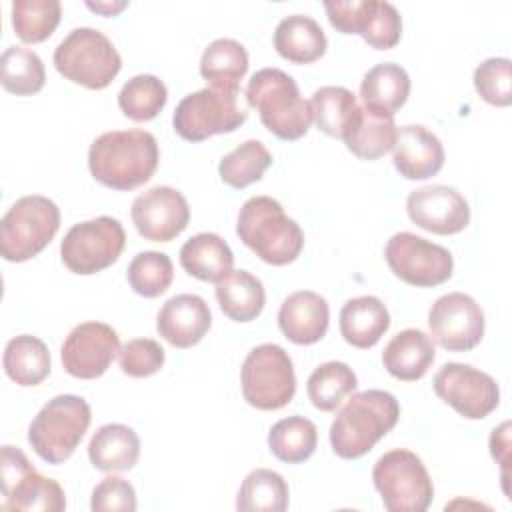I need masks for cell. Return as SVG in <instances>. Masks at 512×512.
Instances as JSON below:
<instances>
[{
	"mask_svg": "<svg viewBox=\"0 0 512 512\" xmlns=\"http://www.w3.org/2000/svg\"><path fill=\"white\" fill-rule=\"evenodd\" d=\"M212 326V314L198 294H176L164 302L156 316L158 334L174 348L198 344Z\"/></svg>",
	"mask_w": 512,
	"mask_h": 512,
	"instance_id": "ffe728a7",
	"label": "cell"
},
{
	"mask_svg": "<svg viewBox=\"0 0 512 512\" xmlns=\"http://www.w3.org/2000/svg\"><path fill=\"white\" fill-rule=\"evenodd\" d=\"M126 278L136 294L144 298H156L170 288L174 280V266L170 256L164 252L146 250L130 260Z\"/></svg>",
	"mask_w": 512,
	"mask_h": 512,
	"instance_id": "60d3db41",
	"label": "cell"
},
{
	"mask_svg": "<svg viewBox=\"0 0 512 512\" xmlns=\"http://www.w3.org/2000/svg\"><path fill=\"white\" fill-rule=\"evenodd\" d=\"M86 6L102 16H114L118 14L120 10H124L128 6V2H86Z\"/></svg>",
	"mask_w": 512,
	"mask_h": 512,
	"instance_id": "bcb514c9",
	"label": "cell"
},
{
	"mask_svg": "<svg viewBox=\"0 0 512 512\" xmlns=\"http://www.w3.org/2000/svg\"><path fill=\"white\" fill-rule=\"evenodd\" d=\"M392 150V162L406 180L432 178L444 166V146L440 138L420 124L400 126Z\"/></svg>",
	"mask_w": 512,
	"mask_h": 512,
	"instance_id": "44dd1931",
	"label": "cell"
},
{
	"mask_svg": "<svg viewBox=\"0 0 512 512\" xmlns=\"http://www.w3.org/2000/svg\"><path fill=\"white\" fill-rule=\"evenodd\" d=\"M126 246V232L120 220L112 216H98L74 224L62 244L60 258L64 266L80 276L96 274L112 266Z\"/></svg>",
	"mask_w": 512,
	"mask_h": 512,
	"instance_id": "8fae6325",
	"label": "cell"
},
{
	"mask_svg": "<svg viewBox=\"0 0 512 512\" xmlns=\"http://www.w3.org/2000/svg\"><path fill=\"white\" fill-rule=\"evenodd\" d=\"M56 70L70 82L88 90L112 84L122 68V58L112 40L96 28H74L54 50Z\"/></svg>",
	"mask_w": 512,
	"mask_h": 512,
	"instance_id": "8992f818",
	"label": "cell"
},
{
	"mask_svg": "<svg viewBox=\"0 0 512 512\" xmlns=\"http://www.w3.org/2000/svg\"><path fill=\"white\" fill-rule=\"evenodd\" d=\"M310 108L312 120L316 122L318 130L342 140L360 106L356 96L348 88L322 86L312 94Z\"/></svg>",
	"mask_w": 512,
	"mask_h": 512,
	"instance_id": "836d02e7",
	"label": "cell"
},
{
	"mask_svg": "<svg viewBox=\"0 0 512 512\" xmlns=\"http://www.w3.org/2000/svg\"><path fill=\"white\" fill-rule=\"evenodd\" d=\"M388 328L390 312L376 296L350 298L340 310V334L354 348L368 350L376 346Z\"/></svg>",
	"mask_w": 512,
	"mask_h": 512,
	"instance_id": "cb8c5ba5",
	"label": "cell"
},
{
	"mask_svg": "<svg viewBox=\"0 0 512 512\" xmlns=\"http://www.w3.org/2000/svg\"><path fill=\"white\" fill-rule=\"evenodd\" d=\"M492 458L502 466V488L508 494V456H510V422H502L490 434Z\"/></svg>",
	"mask_w": 512,
	"mask_h": 512,
	"instance_id": "f6af8a7d",
	"label": "cell"
},
{
	"mask_svg": "<svg viewBox=\"0 0 512 512\" xmlns=\"http://www.w3.org/2000/svg\"><path fill=\"white\" fill-rule=\"evenodd\" d=\"M372 480L388 512H424L432 504V478L412 450L384 452L372 468Z\"/></svg>",
	"mask_w": 512,
	"mask_h": 512,
	"instance_id": "ba28073f",
	"label": "cell"
},
{
	"mask_svg": "<svg viewBox=\"0 0 512 512\" xmlns=\"http://www.w3.org/2000/svg\"><path fill=\"white\" fill-rule=\"evenodd\" d=\"M214 290L222 314L234 322H252L264 310V286L246 270H230L216 282Z\"/></svg>",
	"mask_w": 512,
	"mask_h": 512,
	"instance_id": "83f0119b",
	"label": "cell"
},
{
	"mask_svg": "<svg viewBox=\"0 0 512 512\" xmlns=\"http://www.w3.org/2000/svg\"><path fill=\"white\" fill-rule=\"evenodd\" d=\"M246 72L248 52L238 40L216 38L204 48L200 58V74L210 86L238 92L240 80L246 76Z\"/></svg>",
	"mask_w": 512,
	"mask_h": 512,
	"instance_id": "1f68e13d",
	"label": "cell"
},
{
	"mask_svg": "<svg viewBox=\"0 0 512 512\" xmlns=\"http://www.w3.org/2000/svg\"><path fill=\"white\" fill-rule=\"evenodd\" d=\"M140 456V438L126 424L100 426L88 444V458L96 470L124 472L134 468Z\"/></svg>",
	"mask_w": 512,
	"mask_h": 512,
	"instance_id": "484cf974",
	"label": "cell"
},
{
	"mask_svg": "<svg viewBox=\"0 0 512 512\" xmlns=\"http://www.w3.org/2000/svg\"><path fill=\"white\" fill-rule=\"evenodd\" d=\"M316 444V424L304 416L282 418L268 432L270 452L286 464L306 462L314 454Z\"/></svg>",
	"mask_w": 512,
	"mask_h": 512,
	"instance_id": "d6a6232c",
	"label": "cell"
},
{
	"mask_svg": "<svg viewBox=\"0 0 512 512\" xmlns=\"http://www.w3.org/2000/svg\"><path fill=\"white\" fill-rule=\"evenodd\" d=\"M90 420L92 412L82 396H54L30 422L28 442L44 462L62 464L82 442Z\"/></svg>",
	"mask_w": 512,
	"mask_h": 512,
	"instance_id": "5b68a950",
	"label": "cell"
},
{
	"mask_svg": "<svg viewBox=\"0 0 512 512\" xmlns=\"http://www.w3.org/2000/svg\"><path fill=\"white\" fill-rule=\"evenodd\" d=\"M430 338L448 352H468L484 336V312L480 304L464 292L440 296L428 312Z\"/></svg>",
	"mask_w": 512,
	"mask_h": 512,
	"instance_id": "2e32d148",
	"label": "cell"
},
{
	"mask_svg": "<svg viewBox=\"0 0 512 512\" xmlns=\"http://www.w3.org/2000/svg\"><path fill=\"white\" fill-rule=\"evenodd\" d=\"M160 152L154 134L130 128L100 134L88 150V168L96 182L112 190H134L158 168Z\"/></svg>",
	"mask_w": 512,
	"mask_h": 512,
	"instance_id": "6da1fadb",
	"label": "cell"
},
{
	"mask_svg": "<svg viewBox=\"0 0 512 512\" xmlns=\"http://www.w3.org/2000/svg\"><path fill=\"white\" fill-rule=\"evenodd\" d=\"M432 388L440 400L468 420H482L500 404L496 380L470 364H444L436 372Z\"/></svg>",
	"mask_w": 512,
	"mask_h": 512,
	"instance_id": "9a60e30c",
	"label": "cell"
},
{
	"mask_svg": "<svg viewBox=\"0 0 512 512\" xmlns=\"http://www.w3.org/2000/svg\"><path fill=\"white\" fill-rule=\"evenodd\" d=\"M330 324V306L324 296L312 290L292 292L278 310V326L282 334L300 346L322 340Z\"/></svg>",
	"mask_w": 512,
	"mask_h": 512,
	"instance_id": "7402d4cb",
	"label": "cell"
},
{
	"mask_svg": "<svg viewBox=\"0 0 512 512\" xmlns=\"http://www.w3.org/2000/svg\"><path fill=\"white\" fill-rule=\"evenodd\" d=\"M408 218L434 234H458L470 224V206L452 186L430 184L416 188L406 198Z\"/></svg>",
	"mask_w": 512,
	"mask_h": 512,
	"instance_id": "d6986e66",
	"label": "cell"
},
{
	"mask_svg": "<svg viewBox=\"0 0 512 512\" xmlns=\"http://www.w3.org/2000/svg\"><path fill=\"white\" fill-rule=\"evenodd\" d=\"M434 358V340L418 328H406L398 332L382 352V364L386 372L402 382H416L424 378V374L434 364Z\"/></svg>",
	"mask_w": 512,
	"mask_h": 512,
	"instance_id": "603a6c76",
	"label": "cell"
},
{
	"mask_svg": "<svg viewBox=\"0 0 512 512\" xmlns=\"http://www.w3.org/2000/svg\"><path fill=\"white\" fill-rule=\"evenodd\" d=\"M0 82L6 92L32 96L44 88L46 70L42 58L24 46H8L0 58Z\"/></svg>",
	"mask_w": 512,
	"mask_h": 512,
	"instance_id": "d590c367",
	"label": "cell"
},
{
	"mask_svg": "<svg viewBox=\"0 0 512 512\" xmlns=\"http://www.w3.org/2000/svg\"><path fill=\"white\" fill-rule=\"evenodd\" d=\"M236 232L244 246L272 266L294 262L304 248L300 224L286 216L282 204L270 196H252L242 204Z\"/></svg>",
	"mask_w": 512,
	"mask_h": 512,
	"instance_id": "3957f363",
	"label": "cell"
},
{
	"mask_svg": "<svg viewBox=\"0 0 512 512\" xmlns=\"http://www.w3.org/2000/svg\"><path fill=\"white\" fill-rule=\"evenodd\" d=\"M180 266L202 282H218L232 270L234 254L218 234L200 232L180 248Z\"/></svg>",
	"mask_w": 512,
	"mask_h": 512,
	"instance_id": "f546056e",
	"label": "cell"
},
{
	"mask_svg": "<svg viewBox=\"0 0 512 512\" xmlns=\"http://www.w3.org/2000/svg\"><path fill=\"white\" fill-rule=\"evenodd\" d=\"M248 112L238 106V92L202 88L186 94L172 116L174 132L188 142H202L214 134H228L240 128Z\"/></svg>",
	"mask_w": 512,
	"mask_h": 512,
	"instance_id": "30bf717a",
	"label": "cell"
},
{
	"mask_svg": "<svg viewBox=\"0 0 512 512\" xmlns=\"http://www.w3.org/2000/svg\"><path fill=\"white\" fill-rule=\"evenodd\" d=\"M270 166L272 154L268 148L260 140H246L220 160L218 174L224 184L242 190L258 182Z\"/></svg>",
	"mask_w": 512,
	"mask_h": 512,
	"instance_id": "74e56055",
	"label": "cell"
},
{
	"mask_svg": "<svg viewBox=\"0 0 512 512\" xmlns=\"http://www.w3.org/2000/svg\"><path fill=\"white\" fill-rule=\"evenodd\" d=\"M136 506L138 502L134 486L120 476H106L92 490L90 508L94 512H134Z\"/></svg>",
	"mask_w": 512,
	"mask_h": 512,
	"instance_id": "ee69618b",
	"label": "cell"
},
{
	"mask_svg": "<svg viewBox=\"0 0 512 512\" xmlns=\"http://www.w3.org/2000/svg\"><path fill=\"white\" fill-rule=\"evenodd\" d=\"M246 100L258 110L266 130L280 140H298L312 124L310 102L300 96L296 80L280 68L254 72L246 86Z\"/></svg>",
	"mask_w": 512,
	"mask_h": 512,
	"instance_id": "277c9868",
	"label": "cell"
},
{
	"mask_svg": "<svg viewBox=\"0 0 512 512\" xmlns=\"http://www.w3.org/2000/svg\"><path fill=\"white\" fill-rule=\"evenodd\" d=\"M274 48L288 62L312 64L324 56L328 40L314 18L292 14L278 22L274 30Z\"/></svg>",
	"mask_w": 512,
	"mask_h": 512,
	"instance_id": "d4e9b609",
	"label": "cell"
},
{
	"mask_svg": "<svg viewBox=\"0 0 512 512\" xmlns=\"http://www.w3.org/2000/svg\"><path fill=\"white\" fill-rule=\"evenodd\" d=\"M512 62L508 58H488L474 70V88L478 96L492 106H510L512 102Z\"/></svg>",
	"mask_w": 512,
	"mask_h": 512,
	"instance_id": "b9f144b4",
	"label": "cell"
},
{
	"mask_svg": "<svg viewBox=\"0 0 512 512\" xmlns=\"http://www.w3.org/2000/svg\"><path fill=\"white\" fill-rule=\"evenodd\" d=\"M2 364L6 376L24 388L42 384L52 368L48 346L30 334H20L8 340Z\"/></svg>",
	"mask_w": 512,
	"mask_h": 512,
	"instance_id": "4dcf8cb0",
	"label": "cell"
},
{
	"mask_svg": "<svg viewBox=\"0 0 512 512\" xmlns=\"http://www.w3.org/2000/svg\"><path fill=\"white\" fill-rule=\"evenodd\" d=\"M0 462L4 510L62 512L66 508L62 486L40 474L20 448L4 444Z\"/></svg>",
	"mask_w": 512,
	"mask_h": 512,
	"instance_id": "7c38bea8",
	"label": "cell"
},
{
	"mask_svg": "<svg viewBox=\"0 0 512 512\" xmlns=\"http://www.w3.org/2000/svg\"><path fill=\"white\" fill-rule=\"evenodd\" d=\"M240 384L242 396L252 408L280 410L296 394L292 358L278 344H260L244 358Z\"/></svg>",
	"mask_w": 512,
	"mask_h": 512,
	"instance_id": "9c48e42d",
	"label": "cell"
},
{
	"mask_svg": "<svg viewBox=\"0 0 512 512\" xmlns=\"http://www.w3.org/2000/svg\"><path fill=\"white\" fill-rule=\"evenodd\" d=\"M120 352V338L116 330L104 322H82L66 336L60 358L64 370L80 380L100 378L116 354Z\"/></svg>",
	"mask_w": 512,
	"mask_h": 512,
	"instance_id": "e0dca14e",
	"label": "cell"
},
{
	"mask_svg": "<svg viewBox=\"0 0 512 512\" xmlns=\"http://www.w3.org/2000/svg\"><path fill=\"white\" fill-rule=\"evenodd\" d=\"M62 4L58 0H16L12 2V28L26 44H38L52 36L60 24Z\"/></svg>",
	"mask_w": 512,
	"mask_h": 512,
	"instance_id": "ab89813d",
	"label": "cell"
},
{
	"mask_svg": "<svg viewBox=\"0 0 512 512\" xmlns=\"http://www.w3.org/2000/svg\"><path fill=\"white\" fill-rule=\"evenodd\" d=\"M384 258L396 278L418 288L444 284L454 270V258L444 246L412 232H396L384 248Z\"/></svg>",
	"mask_w": 512,
	"mask_h": 512,
	"instance_id": "4fadbf2b",
	"label": "cell"
},
{
	"mask_svg": "<svg viewBox=\"0 0 512 512\" xmlns=\"http://www.w3.org/2000/svg\"><path fill=\"white\" fill-rule=\"evenodd\" d=\"M60 228L58 206L40 194L18 198L0 222V254L6 262L38 256Z\"/></svg>",
	"mask_w": 512,
	"mask_h": 512,
	"instance_id": "52a82bcc",
	"label": "cell"
},
{
	"mask_svg": "<svg viewBox=\"0 0 512 512\" xmlns=\"http://www.w3.org/2000/svg\"><path fill=\"white\" fill-rule=\"evenodd\" d=\"M396 132L394 116L360 106L342 140L354 156L362 160H376L394 146Z\"/></svg>",
	"mask_w": 512,
	"mask_h": 512,
	"instance_id": "f1b7e54d",
	"label": "cell"
},
{
	"mask_svg": "<svg viewBox=\"0 0 512 512\" xmlns=\"http://www.w3.org/2000/svg\"><path fill=\"white\" fill-rule=\"evenodd\" d=\"M358 386L354 370L346 362H324L320 364L306 382V392L314 408L322 412L336 410L346 396Z\"/></svg>",
	"mask_w": 512,
	"mask_h": 512,
	"instance_id": "8d00e7d4",
	"label": "cell"
},
{
	"mask_svg": "<svg viewBox=\"0 0 512 512\" xmlns=\"http://www.w3.org/2000/svg\"><path fill=\"white\" fill-rule=\"evenodd\" d=\"M328 22L342 34H360L376 50H390L400 42L402 16L384 0L324 2Z\"/></svg>",
	"mask_w": 512,
	"mask_h": 512,
	"instance_id": "5bb4252c",
	"label": "cell"
},
{
	"mask_svg": "<svg viewBox=\"0 0 512 512\" xmlns=\"http://www.w3.org/2000/svg\"><path fill=\"white\" fill-rule=\"evenodd\" d=\"M288 496V484L278 472L256 468L244 478L236 496V508L240 512H284Z\"/></svg>",
	"mask_w": 512,
	"mask_h": 512,
	"instance_id": "e575fe53",
	"label": "cell"
},
{
	"mask_svg": "<svg viewBox=\"0 0 512 512\" xmlns=\"http://www.w3.org/2000/svg\"><path fill=\"white\" fill-rule=\"evenodd\" d=\"M132 222L138 234L150 242H170L190 222V206L172 186H152L132 202Z\"/></svg>",
	"mask_w": 512,
	"mask_h": 512,
	"instance_id": "ac0fdd59",
	"label": "cell"
},
{
	"mask_svg": "<svg viewBox=\"0 0 512 512\" xmlns=\"http://www.w3.org/2000/svg\"><path fill=\"white\" fill-rule=\"evenodd\" d=\"M410 76L394 62L372 66L360 84V98L366 108L394 116L408 100Z\"/></svg>",
	"mask_w": 512,
	"mask_h": 512,
	"instance_id": "4316f807",
	"label": "cell"
},
{
	"mask_svg": "<svg viewBox=\"0 0 512 512\" xmlns=\"http://www.w3.org/2000/svg\"><path fill=\"white\" fill-rule=\"evenodd\" d=\"M164 348L152 338L128 340L118 352L120 370L130 378H148L164 366Z\"/></svg>",
	"mask_w": 512,
	"mask_h": 512,
	"instance_id": "7bdbcfd3",
	"label": "cell"
},
{
	"mask_svg": "<svg viewBox=\"0 0 512 512\" xmlns=\"http://www.w3.org/2000/svg\"><path fill=\"white\" fill-rule=\"evenodd\" d=\"M400 418V404L386 390L352 392L330 426V446L336 456L356 460L370 452Z\"/></svg>",
	"mask_w": 512,
	"mask_h": 512,
	"instance_id": "7a4b0ae2",
	"label": "cell"
},
{
	"mask_svg": "<svg viewBox=\"0 0 512 512\" xmlns=\"http://www.w3.org/2000/svg\"><path fill=\"white\" fill-rule=\"evenodd\" d=\"M166 84L154 74L132 76L118 92V106L124 116L136 122H148L156 118L166 106Z\"/></svg>",
	"mask_w": 512,
	"mask_h": 512,
	"instance_id": "f35d334b",
	"label": "cell"
}]
</instances>
